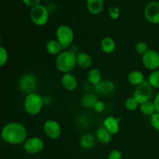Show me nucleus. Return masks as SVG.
<instances>
[{"label": "nucleus", "instance_id": "obj_1", "mask_svg": "<svg viewBox=\"0 0 159 159\" xmlns=\"http://www.w3.org/2000/svg\"><path fill=\"white\" fill-rule=\"evenodd\" d=\"M2 138L8 144H20L23 143L27 137L26 127L18 122H11L4 126L1 133Z\"/></svg>", "mask_w": 159, "mask_h": 159}, {"label": "nucleus", "instance_id": "obj_2", "mask_svg": "<svg viewBox=\"0 0 159 159\" xmlns=\"http://www.w3.org/2000/svg\"><path fill=\"white\" fill-rule=\"evenodd\" d=\"M56 68L63 73H69L77 65V54L72 51H64L56 57Z\"/></svg>", "mask_w": 159, "mask_h": 159}, {"label": "nucleus", "instance_id": "obj_3", "mask_svg": "<svg viewBox=\"0 0 159 159\" xmlns=\"http://www.w3.org/2000/svg\"><path fill=\"white\" fill-rule=\"evenodd\" d=\"M43 104V98L37 93L26 95L24 100V109L30 115H37L41 110Z\"/></svg>", "mask_w": 159, "mask_h": 159}, {"label": "nucleus", "instance_id": "obj_4", "mask_svg": "<svg viewBox=\"0 0 159 159\" xmlns=\"http://www.w3.org/2000/svg\"><path fill=\"white\" fill-rule=\"evenodd\" d=\"M133 96L139 104L149 101L153 96V87L150 85L148 81L144 80V82L135 89Z\"/></svg>", "mask_w": 159, "mask_h": 159}, {"label": "nucleus", "instance_id": "obj_5", "mask_svg": "<svg viewBox=\"0 0 159 159\" xmlns=\"http://www.w3.org/2000/svg\"><path fill=\"white\" fill-rule=\"evenodd\" d=\"M56 37L63 50H65L72 43L74 40V33L68 26L61 25L58 26L56 30Z\"/></svg>", "mask_w": 159, "mask_h": 159}, {"label": "nucleus", "instance_id": "obj_6", "mask_svg": "<svg viewBox=\"0 0 159 159\" xmlns=\"http://www.w3.org/2000/svg\"><path fill=\"white\" fill-rule=\"evenodd\" d=\"M48 9L43 5H37L31 9L30 16L33 23L37 26H43L48 23Z\"/></svg>", "mask_w": 159, "mask_h": 159}, {"label": "nucleus", "instance_id": "obj_7", "mask_svg": "<svg viewBox=\"0 0 159 159\" xmlns=\"http://www.w3.org/2000/svg\"><path fill=\"white\" fill-rule=\"evenodd\" d=\"M20 88L23 93L26 94H30L34 93V90L37 89V79L34 75L31 73H27L23 75L20 79Z\"/></svg>", "mask_w": 159, "mask_h": 159}, {"label": "nucleus", "instance_id": "obj_8", "mask_svg": "<svg viewBox=\"0 0 159 159\" xmlns=\"http://www.w3.org/2000/svg\"><path fill=\"white\" fill-rule=\"evenodd\" d=\"M142 63L147 69L155 71L159 68V53L155 50L149 49L142 56Z\"/></svg>", "mask_w": 159, "mask_h": 159}, {"label": "nucleus", "instance_id": "obj_9", "mask_svg": "<svg viewBox=\"0 0 159 159\" xmlns=\"http://www.w3.org/2000/svg\"><path fill=\"white\" fill-rule=\"evenodd\" d=\"M144 16L149 23L159 24V2H149L144 9Z\"/></svg>", "mask_w": 159, "mask_h": 159}, {"label": "nucleus", "instance_id": "obj_10", "mask_svg": "<svg viewBox=\"0 0 159 159\" xmlns=\"http://www.w3.org/2000/svg\"><path fill=\"white\" fill-rule=\"evenodd\" d=\"M24 150L27 153L34 155V154L40 153L44 148V143L41 138L34 137L30 139L26 140L24 143Z\"/></svg>", "mask_w": 159, "mask_h": 159}, {"label": "nucleus", "instance_id": "obj_11", "mask_svg": "<svg viewBox=\"0 0 159 159\" xmlns=\"http://www.w3.org/2000/svg\"><path fill=\"white\" fill-rule=\"evenodd\" d=\"M43 131L46 136L51 139H57L61 136V128L58 122L54 120H48L43 124Z\"/></svg>", "mask_w": 159, "mask_h": 159}, {"label": "nucleus", "instance_id": "obj_12", "mask_svg": "<svg viewBox=\"0 0 159 159\" xmlns=\"http://www.w3.org/2000/svg\"><path fill=\"white\" fill-rule=\"evenodd\" d=\"M115 89V85L110 80H102L95 86V90L101 96H109L112 94Z\"/></svg>", "mask_w": 159, "mask_h": 159}, {"label": "nucleus", "instance_id": "obj_13", "mask_svg": "<svg viewBox=\"0 0 159 159\" xmlns=\"http://www.w3.org/2000/svg\"><path fill=\"white\" fill-rule=\"evenodd\" d=\"M61 84L65 89L72 91L77 88V79L74 75L71 73H65L61 78Z\"/></svg>", "mask_w": 159, "mask_h": 159}, {"label": "nucleus", "instance_id": "obj_14", "mask_svg": "<svg viewBox=\"0 0 159 159\" xmlns=\"http://www.w3.org/2000/svg\"><path fill=\"white\" fill-rule=\"evenodd\" d=\"M120 118H114L112 116H109L104 120L103 127L109 130L112 134H116L119 132Z\"/></svg>", "mask_w": 159, "mask_h": 159}, {"label": "nucleus", "instance_id": "obj_15", "mask_svg": "<svg viewBox=\"0 0 159 159\" xmlns=\"http://www.w3.org/2000/svg\"><path fill=\"white\" fill-rule=\"evenodd\" d=\"M86 6L90 13L97 15L103 9V0H86Z\"/></svg>", "mask_w": 159, "mask_h": 159}, {"label": "nucleus", "instance_id": "obj_16", "mask_svg": "<svg viewBox=\"0 0 159 159\" xmlns=\"http://www.w3.org/2000/svg\"><path fill=\"white\" fill-rule=\"evenodd\" d=\"M100 48L106 54H110L113 52L116 48V43L114 40L110 37H105L102 38L100 43Z\"/></svg>", "mask_w": 159, "mask_h": 159}, {"label": "nucleus", "instance_id": "obj_17", "mask_svg": "<svg viewBox=\"0 0 159 159\" xmlns=\"http://www.w3.org/2000/svg\"><path fill=\"white\" fill-rule=\"evenodd\" d=\"M127 79L131 85L138 86V85H141L142 82H144V77L141 71H138V70H134L129 73Z\"/></svg>", "mask_w": 159, "mask_h": 159}, {"label": "nucleus", "instance_id": "obj_18", "mask_svg": "<svg viewBox=\"0 0 159 159\" xmlns=\"http://www.w3.org/2000/svg\"><path fill=\"white\" fill-rule=\"evenodd\" d=\"M96 144V138L91 134H85L82 135L79 140V144L84 149L93 148Z\"/></svg>", "mask_w": 159, "mask_h": 159}, {"label": "nucleus", "instance_id": "obj_19", "mask_svg": "<svg viewBox=\"0 0 159 159\" xmlns=\"http://www.w3.org/2000/svg\"><path fill=\"white\" fill-rule=\"evenodd\" d=\"M93 63V59L91 56L85 52H79L77 54V65L82 68H89Z\"/></svg>", "mask_w": 159, "mask_h": 159}, {"label": "nucleus", "instance_id": "obj_20", "mask_svg": "<svg viewBox=\"0 0 159 159\" xmlns=\"http://www.w3.org/2000/svg\"><path fill=\"white\" fill-rule=\"evenodd\" d=\"M112 134L104 127H99L96 131V139L102 144H107L112 140Z\"/></svg>", "mask_w": 159, "mask_h": 159}, {"label": "nucleus", "instance_id": "obj_21", "mask_svg": "<svg viewBox=\"0 0 159 159\" xmlns=\"http://www.w3.org/2000/svg\"><path fill=\"white\" fill-rule=\"evenodd\" d=\"M46 50L49 54H54V55H58L59 54L62 52L61 45L59 43L57 40H51L47 43L46 44Z\"/></svg>", "mask_w": 159, "mask_h": 159}, {"label": "nucleus", "instance_id": "obj_22", "mask_svg": "<svg viewBox=\"0 0 159 159\" xmlns=\"http://www.w3.org/2000/svg\"><path fill=\"white\" fill-rule=\"evenodd\" d=\"M97 101L96 95L93 93H86L81 99V105L85 108H91L94 107Z\"/></svg>", "mask_w": 159, "mask_h": 159}, {"label": "nucleus", "instance_id": "obj_23", "mask_svg": "<svg viewBox=\"0 0 159 159\" xmlns=\"http://www.w3.org/2000/svg\"><path fill=\"white\" fill-rule=\"evenodd\" d=\"M140 111L141 113L146 115V116H152L156 112L154 102L149 100L140 104Z\"/></svg>", "mask_w": 159, "mask_h": 159}, {"label": "nucleus", "instance_id": "obj_24", "mask_svg": "<svg viewBox=\"0 0 159 159\" xmlns=\"http://www.w3.org/2000/svg\"><path fill=\"white\" fill-rule=\"evenodd\" d=\"M101 73L96 68H92L91 70H89V71L87 74V79H88L89 82L93 85L94 86H96V85L99 83L101 82Z\"/></svg>", "mask_w": 159, "mask_h": 159}, {"label": "nucleus", "instance_id": "obj_25", "mask_svg": "<svg viewBox=\"0 0 159 159\" xmlns=\"http://www.w3.org/2000/svg\"><path fill=\"white\" fill-rule=\"evenodd\" d=\"M148 81L153 88L159 89V71L155 70V71H152L149 75Z\"/></svg>", "mask_w": 159, "mask_h": 159}, {"label": "nucleus", "instance_id": "obj_26", "mask_svg": "<svg viewBox=\"0 0 159 159\" xmlns=\"http://www.w3.org/2000/svg\"><path fill=\"white\" fill-rule=\"evenodd\" d=\"M138 105H140V104L138 103V102L136 100V99L134 96L129 97L125 102V107L128 110H130V111H133V110H136L138 107Z\"/></svg>", "mask_w": 159, "mask_h": 159}, {"label": "nucleus", "instance_id": "obj_27", "mask_svg": "<svg viewBox=\"0 0 159 159\" xmlns=\"http://www.w3.org/2000/svg\"><path fill=\"white\" fill-rule=\"evenodd\" d=\"M148 46L145 42H138L135 45V51L140 55H144L148 51Z\"/></svg>", "mask_w": 159, "mask_h": 159}, {"label": "nucleus", "instance_id": "obj_28", "mask_svg": "<svg viewBox=\"0 0 159 159\" xmlns=\"http://www.w3.org/2000/svg\"><path fill=\"white\" fill-rule=\"evenodd\" d=\"M150 122L152 127L155 130L159 131V113L155 112L154 114H152L150 117Z\"/></svg>", "mask_w": 159, "mask_h": 159}, {"label": "nucleus", "instance_id": "obj_29", "mask_svg": "<svg viewBox=\"0 0 159 159\" xmlns=\"http://www.w3.org/2000/svg\"><path fill=\"white\" fill-rule=\"evenodd\" d=\"M8 52L2 46L0 47V65L3 66L8 61Z\"/></svg>", "mask_w": 159, "mask_h": 159}, {"label": "nucleus", "instance_id": "obj_30", "mask_svg": "<svg viewBox=\"0 0 159 159\" xmlns=\"http://www.w3.org/2000/svg\"><path fill=\"white\" fill-rule=\"evenodd\" d=\"M107 159H122V154L120 151L113 149L108 154Z\"/></svg>", "mask_w": 159, "mask_h": 159}, {"label": "nucleus", "instance_id": "obj_31", "mask_svg": "<svg viewBox=\"0 0 159 159\" xmlns=\"http://www.w3.org/2000/svg\"><path fill=\"white\" fill-rule=\"evenodd\" d=\"M93 109H94L96 113H102L104 109H105V105L101 101H97L96 103L94 105V107H93Z\"/></svg>", "mask_w": 159, "mask_h": 159}, {"label": "nucleus", "instance_id": "obj_32", "mask_svg": "<svg viewBox=\"0 0 159 159\" xmlns=\"http://www.w3.org/2000/svg\"><path fill=\"white\" fill-rule=\"evenodd\" d=\"M23 2L24 3L25 5L28 6H30V7H34V6H37L40 3V0H22Z\"/></svg>", "mask_w": 159, "mask_h": 159}, {"label": "nucleus", "instance_id": "obj_33", "mask_svg": "<svg viewBox=\"0 0 159 159\" xmlns=\"http://www.w3.org/2000/svg\"><path fill=\"white\" fill-rule=\"evenodd\" d=\"M154 104H155V111L157 113H159V92L156 94L155 98V100H154Z\"/></svg>", "mask_w": 159, "mask_h": 159}]
</instances>
